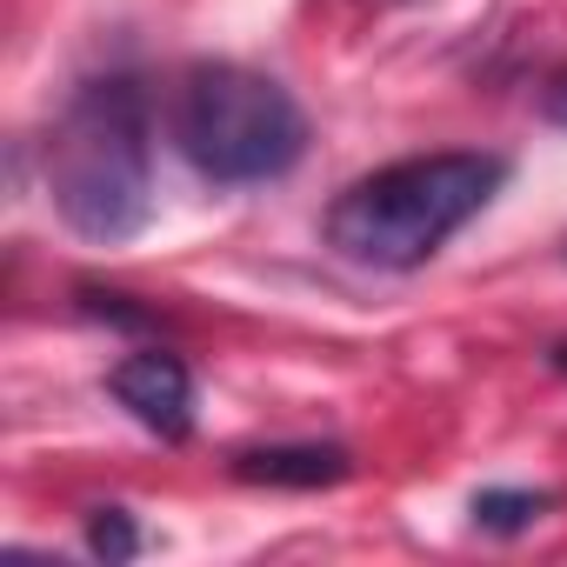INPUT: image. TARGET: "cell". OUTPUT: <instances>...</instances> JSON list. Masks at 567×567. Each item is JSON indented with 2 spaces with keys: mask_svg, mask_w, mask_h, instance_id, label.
Returning <instances> with one entry per match:
<instances>
[{
  "mask_svg": "<svg viewBox=\"0 0 567 567\" xmlns=\"http://www.w3.org/2000/svg\"><path fill=\"white\" fill-rule=\"evenodd\" d=\"M48 194L81 240H134L154 214L147 101L134 81H87L48 134Z\"/></svg>",
  "mask_w": 567,
  "mask_h": 567,
  "instance_id": "6da1fadb",
  "label": "cell"
},
{
  "mask_svg": "<svg viewBox=\"0 0 567 567\" xmlns=\"http://www.w3.org/2000/svg\"><path fill=\"white\" fill-rule=\"evenodd\" d=\"M507 181L501 154H414L354 181L328 207V240L361 267H421L434 260Z\"/></svg>",
  "mask_w": 567,
  "mask_h": 567,
  "instance_id": "7a4b0ae2",
  "label": "cell"
},
{
  "mask_svg": "<svg viewBox=\"0 0 567 567\" xmlns=\"http://www.w3.org/2000/svg\"><path fill=\"white\" fill-rule=\"evenodd\" d=\"M174 141L200 181L254 187V181H280L308 154V114L280 81L240 61H207L174 94Z\"/></svg>",
  "mask_w": 567,
  "mask_h": 567,
  "instance_id": "3957f363",
  "label": "cell"
},
{
  "mask_svg": "<svg viewBox=\"0 0 567 567\" xmlns=\"http://www.w3.org/2000/svg\"><path fill=\"white\" fill-rule=\"evenodd\" d=\"M107 388H114V401H121L147 434H161V441H181V434L194 427V374H187L174 354H161V348L127 354V361L107 374Z\"/></svg>",
  "mask_w": 567,
  "mask_h": 567,
  "instance_id": "277c9868",
  "label": "cell"
},
{
  "mask_svg": "<svg viewBox=\"0 0 567 567\" xmlns=\"http://www.w3.org/2000/svg\"><path fill=\"white\" fill-rule=\"evenodd\" d=\"M234 474L254 481V487H334L354 474L348 447H328V441H301V447H254V454H234Z\"/></svg>",
  "mask_w": 567,
  "mask_h": 567,
  "instance_id": "5b68a950",
  "label": "cell"
},
{
  "mask_svg": "<svg viewBox=\"0 0 567 567\" xmlns=\"http://www.w3.org/2000/svg\"><path fill=\"white\" fill-rule=\"evenodd\" d=\"M540 507H547V494H527V487H481L474 494V520L487 534H520L527 520H540Z\"/></svg>",
  "mask_w": 567,
  "mask_h": 567,
  "instance_id": "8992f818",
  "label": "cell"
},
{
  "mask_svg": "<svg viewBox=\"0 0 567 567\" xmlns=\"http://www.w3.org/2000/svg\"><path fill=\"white\" fill-rule=\"evenodd\" d=\"M87 547H94L101 560H134V554H141V527L127 520V507H94Z\"/></svg>",
  "mask_w": 567,
  "mask_h": 567,
  "instance_id": "52a82bcc",
  "label": "cell"
},
{
  "mask_svg": "<svg viewBox=\"0 0 567 567\" xmlns=\"http://www.w3.org/2000/svg\"><path fill=\"white\" fill-rule=\"evenodd\" d=\"M540 107H547V121H560V127H567V81H554V87H547V101H540Z\"/></svg>",
  "mask_w": 567,
  "mask_h": 567,
  "instance_id": "ba28073f",
  "label": "cell"
}]
</instances>
